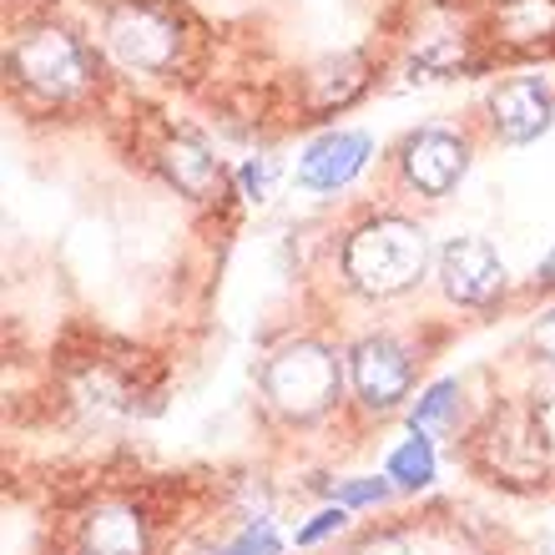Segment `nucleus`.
Masks as SVG:
<instances>
[{"mask_svg":"<svg viewBox=\"0 0 555 555\" xmlns=\"http://www.w3.org/2000/svg\"><path fill=\"white\" fill-rule=\"evenodd\" d=\"M263 389L288 420H313L338 395V359L323 344H288L268 359Z\"/></svg>","mask_w":555,"mask_h":555,"instance_id":"obj_2","label":"nucleus"},{"mask_svg":"<svg viewBox=\"0 0 555 555\" xmlns=\"http://www.w3.org/2000/svg\"><path fill=\"white\" fill-rule=\"evenodd\" d=\"M369 152H374V142H369L364 132H328L304 152V162H298V182L313 188V192L349 188L353 177L369 167Z\"/></svg>","mask_w":555,"mask_h":555,"instance_id":"obj_8","label":"nucleus"},{"mask_svg":"<svg viewBox=\"0 0 555 555\" xmlns=\"http://www.w3.org/2000/svg\"><path fill=\"white\" fill-rule=\"evenodd\" d=\"M439 283H444V293H450L454 304H465V308L495 304L500 293H505V263L480 237H454L450 248L439 253Z\"/></svg>","mask_w":555,"mask_h":555,"instance_id":"obj_7","label":"nucleus"},{"mask_svg":"<svg viewBox=\"0 0 555 555\" xmlns=\"http://www.w3.org/2000/svg\"><path fill=\"white\" fill-rule=\"evenodd\" d=\"M399 162H404V177H410L414 192H424V197H450V192L460 188L465 167H469V146L454 132L424 127V132L404 137Z\"/></svg>","mask_w":555,"mask_h":555,"instance_id":"obj_6","label":"nucleus"},{"mask_svg":"<svg viewBox=\"0 0 555 555\" xmlns=\"http://www.w3.org/2000/svg\"><path fill=\"white\" fill-rule=\"evenodd\" d=\"M344 520H349L344 511H323V515H313V526L298 530V545H313V541H323V535H334V530H344Z\"/></svg>","mask_w":555,"mask_h":555,"instance_id":"obj_16","label":"nucleus"},{"mask_svg":"<svg viewBox=\"0 0 555 555\" xmlns=\"http://www.w3.org/2000/svg\"><path fill=\"white\" fill-rule=\"evenodd\" d=\"M81 545H87V555H146V526L132 505L106 500V505H96L87 515Z\"/></svg>","mask_w":555,"mask_h":555,"instance_id":"obj_10","label":"nucleus"},{"mask_svg":"<svg viewBox=\"0 0 555 555\" xmlns=\"http://www.w3.org/2000/svg\"><path fill=\"white\" fill-rule=\"evenodd\" d=\"M349 379H353V395L364 399L369 410H379V414L395 410L399 399L410 395V353L389 334L359 338L349 353Z\"/></svg>","mask_w":555,"mask_h":555,"instance_id":"obj_5","label":"nucleus"},{"mask_svg":"<svg viewBox=\"0 0 555 555\" xmlns=\"http://www.w3.org/2000/svg\"><path fill=\"white\" fill-rule=\"evenodd\" d=\"M541 283H545V288H555V253H551V258H545V263H541Z\"/></svg>","mask_w":555,"mask_h":555,"instance_id":"obj_20","label":"nucleus"},{"mask_svg":"<svg viewBox=\"0 0 555 555\" xmlns=\"http://www.w3.org/2000/svg\"><path fill=\"white\" fill-rule=\"evenodd\" d=\"M359 91H364V66L353 56L328 61V66L313 76V106H319V112H334V106L353 102Z\"/></svg>","mask_w":555,"mask_h":555,"instance_id":"obj_12","label":"nucleus"},{"mask_svg":"<svg viewBox=\"0 0 555 555\" xmlns=\"http://www.w3.org/2000/svg\"><path fill=\"white\" fill-rule=\"evenodd\" d=\"M162 167H167V177H172V182L188 192V197H212V188H218V162L207 157V146L192 142V137H177V142H167V152H162Z\"/></svg>","mask_w":555,"mask_h":555,"instance_id":"obj_11","label":"nucleus"},{"mask_svg":"<svg viewBox=\"0 0 555 555\" xmlns=\"http://www.w3.org/2000/svg\"><path fill=\"white\" fill-rule=\"evenodd\" d=\"M106 46L132 72H167L177 61L182 30H177L172 11H162L157 0H121L117 11L106 15Z\"/></svg>","mask_w":555,"mask_h":555,"instance_id":"obj_4","label":"nucleus"},{"mask_svg":"<svg viewBox=\"0 0 555 555\" xmlns=\"http://www.w3.org/2000/svg\"><path fill=\"white\" fill-rule=\"evenodd\" d=\"M429 268V237L404 218H369L344 243V278L364 298H395Z\"/></svg>","mask_w":555,"mask_h":555,"instance_id":"obj_1","label":"nucleus"},{"mask_svg":"<svg viewBox=\"0 0 555 555\" xmlns=\"http://www.w3.org/2000/svg\"><path fill=\"white\" fill-rule=\"evenodd\" d=\"M490 112H495V132L505 142H535L551 127V91L541 87V76H520L495 91Z\"/></svg>","mask_w":555,"mask_h":555,"instance_id":"obj_9","label":"nucleus"},{"mask_svg":"<svg viewBox=\"0 0 555 555\" xmlns=\"http://www.w3.org/2000/svg\"><path fill=\"white\" fill-rule=\"evenodd\" d=\"M263 182H268V177L258 172V167H243V188H248L253 197H263Z\"/></svg>","mask_w":555,"mask_h":555,"instance_id":"obj_19","label":"nucleus"},{"mask_svg":"<svg viewBox=\"0 0 555 555\" xmlns=\"http://www.w3.org/2000/svg\"><path fill=\"white\" fill-rule=\"evenodd\" d=\"M11 72L30 91H41V96H72V91H81L91 81V61H87V46L76 41L72 30L41 26L15 41Z\"/></svg>","mask_w":555,"mask_h":555,"instance_id":"obj_3","label":"nucleus"},{"mask_svg":"<svg viewBox=\"0 0 555 555\" xmlns=\"http://www.w3.org/2000/svg\"><path fill=\"white\" fill-rule=\"evenodd\" d=\"M535 349H541L545 359L555 364V313H545V319L535 323Z\"/></svg>","mask_w":555,"mask_h":555,"instance_id":"obj_18","label":"nucleus"},{"mask_svg":"<svg viewBox=\"0 0 555 555\" xmlns=\"http://www.w3.org/2000/svg\"><path fill=\"white\" fill-rule=\"evenodd\" d=\"M389 480L404 485V490H424V485L435 480V444H429V435L404 439V444L389 454Z\"/></svg>","mask_w":555,"mask_h":555,"instance_id":"obj_13","label":"nucleus"},{"mask_svg":"<svg viewBox=\"0 0 555 555\" xmlns=\"http://www.w3.org/2000/svg\"><path fill=\"white\" fill-rule=\"evenodd\" d=\"M334 495H338V500H349V505H369V500H384V485H379V480H359V485H338Z\"/></svg>","mask_w":555,"mask_h":555,"instance_id":"obj_17","label":"nucleus"},{"mask_svg":"<svg viewBox=\"0 0 555 555\" xmlns=\"http://www.w3.org/2000/svg\"><path fill=\"white\" fill-rule=\"evenodd\" d=\"M454 395H460V384L454 379H439V384H429L420 395V404H414V435H429V429H439V424L450 420V410H454Z\"/></svg>","mask_w":555,"mask_h":555,"instance_id":"obj_14","label":"nucleus"},{"mask_svg":"<svg viewBox=\"0 0 555 555\" xmlns=\"http://www.w3.org/2000/svg\"><path fill=\"white\" fill-rule=\"evenodd\" d=\"M278 551H283V545H278V530L273 526H248L222 555H278Z\"/></svg>","mask_w":555,"mask_h":555,"instance_id":"obj_15","label":"nucleus"}]
</instances>
